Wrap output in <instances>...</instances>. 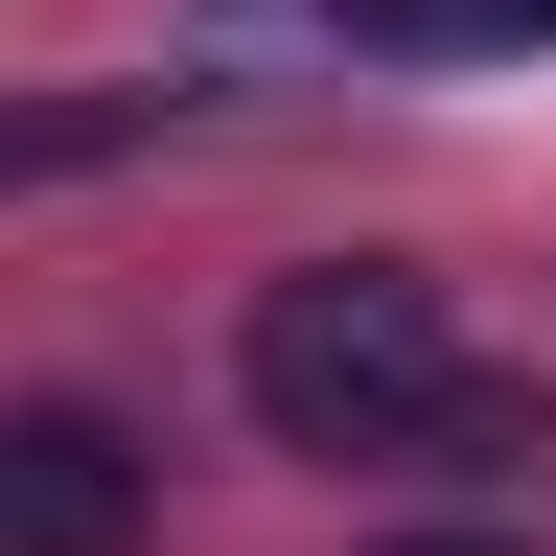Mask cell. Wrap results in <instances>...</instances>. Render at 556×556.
<instances>
[{
  "label": "cell",
  "mask_w": 556,
  "mask_h": 556,
  "mask_svg": "<svg viewBox=\"0 0 556 556\" xmlns=\"http://www.w3.org/2000/svg\"><path fill=\"white\" fill-rule=\"evenodd\" d=\"M232 394H255L302 464H441V486H486V464H533V441H556L533 371H464V348H441V278H394V255L255 278Z\"/></svg>",
  "instance_id": "1"
},
{
  "label": "cell",
  "mask_w": 556,
  "mask_h": 556,
  "mask_svg": "<svg viewBox=\"0 0 556 556\" xmlns=\"http://www.w3.org/2000/svg\"><path fill=\"white\" fill-rule=\"evenodd\" d=\"M139 533H163L139 417H93V394H24V417H0V556H139Z\"/></svg>",
  "instance_id": "2"
},
{
  "label": "cell",
  "mask_w": 556,
  "mask_h": 556,
  "mask_svg": "<svg viewBox=\"0 0 556 556\" xmlns=\"http://www.w3.org/2000/svg\"><path fill=\"white\" fill-rule=\"evenodd\" d=\"M139 163V93H0V186H93Z\"/></svg>",
  "instance_id": "3"
},
{
  "label": "cell",
  "mask_w": 556,
  "mask_h": 556,
  "mask_svg": "<svg viewBox=\"0 0 556 556\" xmlns=\"http://www.w3.org/2000/svg\"><path fill=\"white\" fill-rule=\"evenodd\" d=\"M371 47H556V0H348Z\"/></svg>",
  "instance_id": "4"
},
{
  "label": "cell",
  "mask_w": 556,
  "mask_h": 556,
  "mask_svg": "<svg viewBox=\"0 0 556 556\" xmlns=\"http://www.w3.org/2000/svg\"><path fill=\"white\" fill-rule=\"evenodd\" d=\"M417 556H510V533H417Z\"/></svg>",
  "instance_id": "5"
}]
</instances>
